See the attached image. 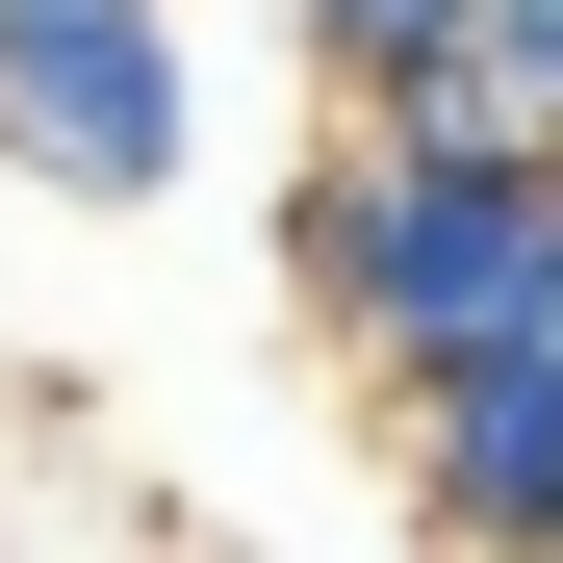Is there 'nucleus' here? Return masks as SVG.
<instances>
[{
	"mask_svg": "<svg viewBox=\"0 0 563 563\" xmlns=\"http://www.w3.org/2000/svg\"><path fill=\"white\" fill-rule=\"evenodd\" d=\"M206 154V77H179L154 0H0V179L52 206H179Z\"/></svg>",
	"mask_w": 563,
	"mask_h": 563,
	"instance_id": "obj_2",
	"label": "nucleus"
},
{
	"mask_svg": "<svg viewBox=\"0 0 563 563\" xmlns=\"http://www.w3.org/2000/svg\"><path fill=\"white\" fill-rule=\"evenodd\" d=\"M282 308L358 385H461V358H563V129L512 103H333V154L282 179Z\"/></svg>",
	"mask_w": 563,
	"mask_h": 563,
	"instance_id": "obj_1",
	"label": "nucleus"
},
{
	"mask_svg": "<svg viewBox=\"0 0 563 563\" xmlns=\"http://www.w3.org/2000/svg\"><path fill=\"white\" fill-rule=\"evenodd\" d=\"M410 538L435 563H563V358L410 385Z\"/></svg>",
	"mask_w": 563,
	"mask_h": 563,
	"instance_id": "obj_3",
	"label": "nucleus"
},
{
	"mask_svg": "<svg viewBox=\"0 0 563 563\" xmlns=\"http://www.w3.org/2000/svg\"><path fill=\"white\" fill-rule=\"evenodd\" d=\"M333 103H487V0H282Z\"/></svg>",
	"mask_w": 563,
	"mask_h": 563,
	"instance_id": "obj_4",
	"label": "nucleus"
}]
</instances>
